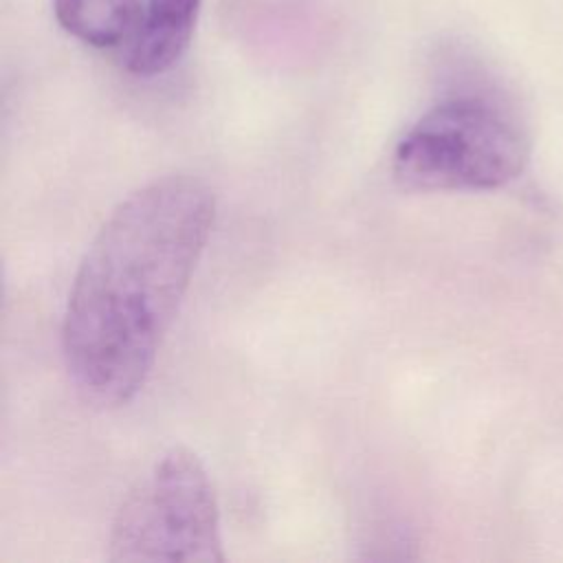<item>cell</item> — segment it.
<instances>
[{
    "mask_svg": "<svg viewBox=\"0 0 563 563\" xmlns=\"http://www.w3.org/2000/svg\"><path fill=\"white\" fill-rule=\"evenodd\" d=\"M110 561H224L207 468L185 446L165 451L128 490L110 528Z\"/></svg>",
    "mask_w": 563,
    "mask_h": 563,
    "instance_id": "obj_3",
    "label": "cell"
},
{
    "mask_svg": "<svg viewBox=\"0 0 563 563\" xmlns=\"http://www.w3.org/2000/svg\"><path fill=\"white\" fill-rule=\"evenodd\" d=\"M145 0H53L57 24L92 48H125L136 35Z\"/></svg>",
    "mask_w": 563,
    "mask_h": 563,
    "instance_id": "obj_5",
    "label": "cell"
},
{
    "mask_svg": "<svg viewBox=\"0 0 563 563\" xmlns=\"http://www.w3.org/2000/svg\"><path fill=\"white\" fill-rule=\"evenodd\" d=\"M202 0H145L141 26L123 48V64L136 77L167 73L187 51Z\"/></svg>",
    "mask_w": 563,
    "mask_h": 563,
    "instance_id": "obj_4",
    "label": "cell"
},
{
    "mask_svg": "<svg viewBox=\"0 0 563 563\" xmlns=\"http://www.w3.org/2000/svg\"><path fill=\"white\" fill-rule=\"evenodd\" d=\"M528 161L519 123L495 101L455 95L429 108L396 143L391 174L409 191H488Z\"/></svg>",
    "mask_w": 563,
    "mask_h": 563,
    "instance_id": "obj_2",
    "label": "cell"
},
{
    "mask_svg": "<svg viewBox=\"0 0 563 563\" xmlns=\"http://www.w3.org/2000/svg\"><path fill=\"white\" fill-rule=\"evenodd\" d=\"M216 218L209 185L156 178L123 198L92 238L68 292L62 350L92 407L130 402L145 385Z\"/></svg>",
    "mask_w": 563,
    "mask_h": 563,
    "instance_id": "obj_1",
    "label": "cell"
}]
</instances>
